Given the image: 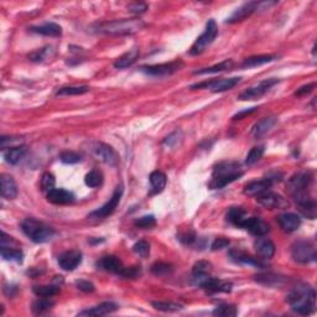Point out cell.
I'll return each instance as SVG.
<instances>
[{
	"instance_id": "60d3db41",
	"label": "cell",
	"mask_w": 317,
	"mask_h": 317,
	"mask_svg": "<svg viewBox=\"0 0 317 317\" xmlns=\"http://www.w3.org/2000/svg\"><path fill=\"white\" fill-rule=\"evenodd\" d=\"M89 92V87L87 86H70L62 87L57 90V95H81Z\"/></svg>"
},
{
	"instance_id": "bcb514c9",
	"label": "cell",
	"mask_w": 317,
	"mask_h": 317,
	"mask_svg": "<svg viewBox=\"0 0 317 317\" xmlns=\"http://www.w3.org/2000/svg\"><path fill=\"white\" fill-rule=\"evenodd\" d=\"M56 185V180L55 176L50 172H45L41 177V188L42 191H46V192H50V191L55 188Z\"/></svg>"
},
{
	"instance_id": "ba28073f",
	"label": "cell",
	"mask_w": 317,
	"mask_h": 317,
	"mask_svg": "<svg viewBox=\"0 0 317 317\" xmlns=\"http://www.w3.org/2000/svg\"><path fill=\"white\" fill-rule=\"evenodd\" d=\"M122 196H123V186L121 185L116 188V191H114L113 194H112L109 201L103 204L102 207L95 209V211L90 212L88 215V218H92V220H104V218L108 217V216H111L112 213L116 211L119 202H121Z\"/></svg>"
},
{
	"instance_id": "f35d334b",
	"label": "cell",
	"mask_w": 317,
	"mask_h": 317,
	"mask_svg": "<svg viewBox=\"0 0 317 317\" xmlns=\"http://www.w3.org/2000/svg\"><path fill=\"white\" fill-rule=\"evenodd\" d=\"M153 306L156 310L162 311V312H176V311L182 310V305L176 302H167V301H154Z\"/></svg>"
},
{
	"instance_id": "1f68e13d",
	"label": "cell",
	"mask_w": 317,
	"mask_h": 317,
	"mask_svg": "<svg viewBox=\"0 0 317 317\" xmlns=\"http://www.w3.org/2000/svg\"><path fill=\"white\" fill-rule=\"evenodd\" d=\"M26 154V148L25 146H15V148L5 149L3 156H4L5 161L9 162V164L15 165L20 161L21 159L25 156Z\"/></svg>"
},
{
	"instance_id": "f907efd6",
	"label": "cell",
	"mask_w": 317,
	"mask_h": 317,
	"mask_svg": "<svg viewBox=\"0 0 317 317\" xmlns=\"http://www.w3.org/2000/svg\"><path fill=\"white\" fill-rule=\"evenodd\" d=\"M182 132L181 130H176V132H174L172 134H170L169 137L166 138V139L164 140V144L166 146H169V148H175V146H177L178 144L181 143V140H182Z\"/></svg>"
},
{
	"instance_id": "7bdbcfd3",
	"label": "cell",
	"mask_w": 317,
	"mask_h": 317,
	"mask_svg": "<svg viewBox=\"0 0 317 317\" xmlns=\"http://www.w3.org/2000/svg\"><path fill=\"white\" fill-rule=\"evenodd\" d=\"M238 310L234 305H229V303H222V305L217 306L213 310V315L216 316H225V317H233L237 316Z\"/></svg>"
},
{
	"instance_id": "52a82bcc",
	"label": "cell",
	"mask_w": 317,
	"mask_h": 317,
	"mask_svg": "<svg viewBox=\"0 0 317 317\" xmlns=\"http://www.w3.org/2000/svg\"><path fill=\"white\" fill-rule=\"evenodd\" d=\"M291 257L300 264H310L316 260V248L308 241H297L291 247Z\"/></svg>"
},
{
	"instance_id": "ee69618b",
	"label": "cell",
	"mask_w": 317,
	"mask_h": 317,
	"mask_svg": "<svg viewBox=\"0 0 317 317\" xmlns=\"http://www.w3.org/2000/svg\"><path fill=\"white\" fill-rule=\"evenodd\" d=\"M212 271V264L206 260H199L196 264L193 265L192 274L193 275H207V274H211Z\"/></svg>"
},
{
	"instance_id": "277c9868",
	"label": "cell",
	"mask_w": 317,
	"mask_h": 317,
	"mask_svg": "<svg viewBox=\"0 0 317 317\" xmlns=\"http://www.w3.org/2000/svg\"><path fill=\"white\" fill-rule=\"evenodd\" d=\"M21 229L25 233V236L34 243L41 244L50 242L55 236V231L50 226L45 225L44 222L34 220V218H26L21 223Z\"/></svg>"
},
{
	"instance_id": "4dcf8cb0",
	"label": "cell",
	"mask_w": 317,
	"mask_h": 317,
	"mask_svg": "<svg viewBox=\"0 0 317 317\" xmlns=\"http://www.w3.org/2000/svg\"><path fill=\"white\" fill-rule=\"evenodd\" d=\"M296 206L303 217L310 218V220H315L317 216V206H316L315 199L308 198V199H305V201L297 202Z\"/></svg>"
},
{
	"instance_id": "f6af8a7d",
	"label": "cell",
	"mask_w": 317,
	"mask_h": 317,
	"mask_svg": "<svg viewBox=\"0 0 317 317\" xmlns=\"http://www.w3.org/2000/svg\"><path fill=\"white\" fill-rule=\"evenodd\" d=\"M134 225L137 227L143 228V229H150L153 227H155L156 225V220L154 216H143V217L138 218L137 221L134 222Z\"/></svg>"
},
{
	"instance_id": "30bf717a",
	"label": "cell",
	"mask_w": 317,
	"mask_h": 317,
	"mask_svg": "<svg viewBox=\"0 0 317 317\" xmlns=\"http://www.w3.org/2000/svg\"><path fill=\"white\" fill-rule=\"evenodd\" d=\"M278 82H279V79H276V78L264 79V81H262L260 83L255 84V86H253V87H250V88L243 90V92L239 94L238 98L241 100L258 99V98H260L262 95H264L265 93L271 88V87L275 86Z\"/></svg>"
},
{
	"instance_id": "2e32d148",
	"label": "cell",
	"mask_w": 317,
	"mask_h": 317,
	"mask_svg": "<svg viewBox=\"0 0 317 317\" xmlns=\"http://www.w3.org/2000/svg\"><path fill=\"white\" fill-rule=\"evenodd\" d=\"M97 268L100 269V270L109 271V273L117 274V275L121 276L122 271L124 270L125 266L122 263V260L119 258L114 257V255H107V257H103L102 259H99L97 262Z\"/></svg>"
},
{
	"instance_id": "6da1fadb",
	"label": "cell",
	"mask_w": 317,
	"mask_h": 317,
	"mask_svg": "<svg viewBox=\"0 0 317 317\" xmlns=\"http://www.w3.org/2000/svg\"><path fill=\"white\" fill-rule=\"evenodd\" d=\"M287 302L294 312L307 316L315 312L316 292L307 284H297L287 295Z\"/></svg>"
},
{
	"instance_id": "8d00e7d4",
	"label": "cell",
	"mask_w": 317,
	"mask_h": 317,
	"mask_svg": "<svg viewBox=\"0 0 317 317\" xmlns=\"http://www.w3.org/2000/svg\"><path fill=\"white\" fill-rule=\"evenodd\" d=\"M233 67V61L232 60H226L223 62L217 63V65L212 66V67H207V68H202V70H198L194 72V74H211V73H218V72H223L231 70Z\"/></svg>"
},
{
	"instance_id": "3957f363",
	"label": "cell",
	"mask_w": 317,
	"mask_h": 317,
	"mask_svg": "<svg viewBox=\"0 0 317 317\" xmlns=\"http://www.w3.org/2000/svg\"><path fill=\"white\" fill-rule=\"evenodd\" d=\"M145 26L140 19H122V20L105 21L94 25V31L107 35H133L140 31Z\"/></svg>"
},
{
	"instance_id": "d4e9b609",
	"label": "cell",
	"mask_w": 317,
	"mask_h": 317,
	"mask_svg": "<svg viewBox=\"0 0 317 317\" xmlns=\"http://www.w3.org/2000/svg\"><path fill=\"white\" fill-rule=\"evenodd\" d=\"M229 257H231V259L233 260V262L238 263V264L252 265V266H255V268H260V269L265 268V265L263 264L262 262H259V260L255 259V258L246 254V253L239 252V250H231V252H229Z\"/></svg>"
},
{
	"instance_id": "ffe728a7",
	"label": "cell",
	"mask_w": 317,
	"mask_h": 317,
	"mask_svg": "<svg viewBox=\"0 0 317 317\" xmlns=\"http://www.w3.org/2000/svg\"><path fill=\"white\" fill-rule=\"evenodd\" d=\"M257 254L262 259H271L275 254V244L266 238H258L254 243Z\"/></svg>"
},
{
	"instance_id": "9a60e30c",
	"label": "cell",
	"mask_w": 317,
	"mask_h": 317,
	"mask_svg": "<svg viewBox=\"0 0 317 317\" xmlns=\"http://www.w3.org/2000/svg\"><path fill=\"white\" fill-rule=\"evenodd\" d=\"M259 5H260V3H258V2L246 3V4H243L242 7H239L238 9H237L236 12H234L233 14H232L231 17L227 19V21H226V23L236 24V23H239V21L246 20L247 18H249L250 15H252L253 13H254L255 10L258 9V7H259Z\"/></svg>"
},
{
	"instance_id": "7402d4cb",
	"label": "cell",
	"mask_w": 317,
	"mask_h": 317,
	"mask_svg": "<svg viewBox=\"0 0 317 317\" xmlns=\"http://www.w3.org/2000/svg\"><path fill=\"white\" fill-rule=\"evenodd\" d=\"M276 122H278V118H276V117H268V118H264L260 122H258L252 129L253 137H254L255 139H259V138L264 137L266 133H269L273 129V127L276 124Z\"/></svg>"
},
{
	"instance_id": "83f0119b",
	"label": "cell",
	"mask_w": 317,
	"mask_h": 317,
	"mask_svg": "<svg viewBox=\"0 0 317 317\" xmlns=\"http://www.w3.org/2000/svg\"><path fill=\"white\" fill-rule=\"evenodd\" d=\"M247 218H248L247 212L244 211L242 207H232V208H229V211L227 213L228 222L232 223L233 226H236V227H239V228L243 227V225H244V222H246Z\"/></svg>"
},
{
	"instance_id": "b9f144b4",
	"label": "cell",
	"mask_w": 317,
	"mask_h": 317,
	"mask_svg": "<svg viewBox=\"0 0 317 317\" xmlns=\"http://www.w3.org/2000/svg\"><path fill=\"white\" fill-rule=\"evenodd\" d=\"M53 305H55V302H53L52 300H50V297H40L39 300H36L35 302H34L33 310L35 313L41 315V313L49 311Z\"/></svg>"
},
{
	"instance_id": "7c38bea8",
	"label": "cell",
	"mask_w": 317,
	"mask_h": 317,
	"mask_svg": "<svg viewBox=\"0 0 317 317\" xmlns=\"http://www.w3.org/2000/svg\"><path fill=\"white\" fill-rule=\"evenodd\" d=\"M82 263V253L79 250H68L58 257V265L66 271H72Z\"/></svg>"
},
{
	"instance_id": "11a10c76",
	"label": "cell",
	"mask_w": 317,
	"mask_h": 317,
	"mask_svg": "<svg viewBox=\"0 0 317 317\" xmlns=\"http://www.w3.org/2000/svg\"><path fill=\"white\" fill-rule=\"evenodd\" d=\"M76 286L83 292H93L94 291V285H93L90 281H87V280L76 281Z\"/></svg>"
},
{
	"instance_id": "ab89813d",
	"label": "cell",
	"mask_w": 317,
	"mask_h": 317,
	"mask_svg": "<svg viewBox=\"0 0 317 317\" xmlns=\"http://www.w3.org/2000/svg\"><path fill=\"white\" fill-rule=\"evenodd\" d=\"M264 151H265L264 145L254 146L253 149H250V151L248 153V155L246 158V164L248 165V166H250V165H254L255 162H258L260 159H262V156L264 155Z\"/></svg>"
},
{
	"instance_id": "8992f818",
	"label": "cell",
	"mask_w": 317,
	"mask_h": 317,
	"mask_svg": "<svg viewBox=\"0 0 317 317\" xmlns=\"http://www.w3.org/2000/svg\"><path fill=\"white\" fill-rule=\"evenodd\" d=\"M217 35H218L217 24H216V21L213 20V19H211V20H208V23H207L203 34H202L199 37H197L194 44L191 46L190 55L198 56V55H201V53H203L213 44V41H215Z\"/></svg>"
},
{
	"instance_id": "6f0895ef",
	"label": "cell",
	"mask_w": 317,
	"mask_h": 317,
	"mask_svg": "<svg viewBox=\"0 0 317 317\" xmlns=\"http://www.w3.org/2000/svg\"><path fill=\"white\" fill-rule=\"evenodd\" d=\"M316 87V83L315 82H312V83H308V84H305V86H302L301 88H299L295 92V95H297V97H301V95H305V94H308L310 92H312V89Z\"/></svg>"
},
{
	"instance_id": "d6986e66",
	"label": "cell",
	"mask_w": 317,
	"mask_h": 317,
	"mask_svg": "<svg viewBox=\"0 0 317 317\" xmlns=\"http://www.w3.org/2000/svg\"><path fill=\"white\" fill-rule=\"evenodd\" d=\"M278 223L280 225L282 231L291 233V232L297 231L301 225V220L295 213H282L278 217Z\"/></svg>"
},
{
	"instance_id": "f1b7e54d",
	"label": "cell",
	"mask_w": 317,
	"mask_h": 317,
	"mask_svg": "<svg viewBox=\"0 0 317 317\" xmlns=\"http://www.w3.org/2000/svg\"><path fill=\"white\" fill-rule=\"evenodd\" d=\"M139 58V50L133 49L129 50L128 52H125L124 55H122L118 60L114 62V67L118 68V70H123V68L129 67L132 66L135 61Z\"/></svg>"
},
{
	"instance_id": "f546056e",
	"label": "cell",
	"mask_w": 317,
	"mask_h": 317,
	"mask_svg": "<svg viewBox=\"0 0 317 317\" xmlns=\"http://www.w3.org/2000/svg\"><path fill=\"white\" fill-rule=\"evenodd\" d=\"M275 60V56L273 55H259V56H253V57L246 58V60L242 62L241 67L242 68H254L259 67V66L265 65V63L273 62Z\"/></svg>"
},
{
	"instance_id": "c3c4849f",
	"label": "cell",
	"mask_w": 317,
	"mask_h": 317,
	"mask_svg": "<svg viewBox=\"0 0 317 317\" xmlns=\"http://www.w3.org/2000/svg\"><path fill=\"white\" fill-rule=\"evenodd\" d=\"M151 271H153L155 275H167L172 271V266L167 263H155L153 266H151Z\"/></svg>"
},
{
	"instance_id": "e0dca14e",
	"label": "cell",
	"mask_w": 317,
	"mask_h": 317,
	"mask_svg": "<svg viewBox=\"0 0 317 317\" xmlns=\"http://www.w3.org/2000/svg\"><path fill=\"white\" fill-rule=\"evenodd\" d=\"M242 228L247 229L248 232H250L255 237H263L270 231L268 223L258 217H248Z\"/></svg>"
},
{
	"instance_id": "5bb4252c",
	"label": "cell",
	"mask_w": 317,
	"mask_h": 317,
	"mask_svg": "<svg viewBox=\"0 0 317 317\" xmlns=\"http://www.w3.org/2000/svg\"><path fill=\"white\" fill-rule=\"evenodd\" d=\"M93 151H94L95 155L102 160L103 162H105V164L112 165V166L118 164V155H117V153L114 151V149L112 148V146L103 143H97L93 146Z\"/></svg>"
},
{
	"instance_id": "f5cc1de1",
	"label": "cell",
	"mask_w": 317,
	"mask_h": 317,
	"mask_svg": "<svg viewBox=\"0 0 317 317\" xmlns=\"http://www.w3.org/2000/svg\"><path fill=\"white\" fill-rule=\"evenodd\" d=\"M178 241L181 243L186 244V246H191V244H193L197 241V237L192 231H186L178 236Z\"/></svg>"
},
{
	"instance_id": "484cf974",
	"label": "cell",
	"mask_w": 317,
	"mask_h": 317,
	"mask_svg": "<svg viewBox=\"0 0 317 317\" xmlns=\"http://www.w3.org/2000/svg\"><path fill=\"white\" fill-rule=\"evenodd\" d=\"M30 31L50 37H60L62 35V29H61L60 25L55 23H46L39 26H33V28H30Z\"/></svg>"
},
{
	"instance_id": "d6a6232c",
	"label": "cell",
	"mask_w": 317,
	"mask_h": 317,
	"mask_svg": "<svg viewBox=\"0 0 317 317\" xmlns=\"http://www.w3.org/2000/svg\"><path fill=\"white\" fill-rule=\"evenodd\" d=\"M167 177L164 172L161 171H154L150 175V183L151 188H153L154 193H160L164 191V188L166 187Z\"/></svg>"
},
{
	"instance_id": "db71d44e",
	"label": "cell",
	"mask_w": 317,
	"mask_h": 317,
	"mask_svg": "<svg viewBox=\"0 0 317 317\" xmlns=\"http://www.w3.org/2000/svg\"><path fill=\"white\" fill-rule=\"evenodd\" d=\"M128 9H129V12L133 13V14L139 15L148 10V5L144 4V3H133V4H130L129 7H128Z\"/></svg>"
},
{
	"instance_id": "ac0fdd59",
	"label": "cell",
	"mask_w": 317,
	"mask_h": 317,
	"mask_svg": "<svg viewBox=\"0 0 317 317\" xmlns=\"http://www.w3.org/2000/svg\"><path fill=\"white\" fill-rule=\"evenodd\" d=\"M74 194L65 188H53L47 192V199L53 204H70L74 202Z\"/></svg>"
},
{
	"instance_id": "4fadbf2b",
	"label": "cell",
	"mask_w": 317,
	"mask_h": 317,
	"mask_svg": "<svg viewBox=\"0 0 317 317\" xmlns=\"http://www.w3.org/2000/svg\"><path fill=\"white\" fill-rule=\"evenodd\" d=\"M257 202L269 209L282 208L284 206H286V201L282 198L280 194L271 192V191H265V192L257 196Z\"/></svg>"
},
{
	"instance_id": "9f6ffc18",
	"label": "cell",
	"mask_w": 317,
	"mask_h": 317,
	"mask_svg": "<svg viewBox=\"0 0 317 317\" xmlns=\"http://www.w3.org/2000/svg\"><path fill=\"white\" fill-rule=\"evenodd\" d=\"M229 246V241L225 237H220V238L216 239L212 243V249L213 250H220L223 249V248H227Z\"/></svg>"
},
{
	"instance_id": "8fae6325",
	"label": "cell",
	"mask_w": 317,
	"mask_h": 317,
	"mask_svg": "<svg viewBox=\"0 0 317 317\" xmlns=\"http://www.w3.org/2000/svg\"><path fill=\"white\" fill-rule=\"evenodd\" d=\"M183 63L181 61H174V62L170 63H161V65H150V66H143L140 68L141 72H144L145 74L154 77H162V76H169V74L175 73V72L180 71V68L182 67Z\"/></svg>"
},
{
	"instance_id": "44dd1931",
	"label": "cell",
	"mask_w": 317,
	"mask_h": 317,
	"mask_svg": "<svg viewBox=\"0 0 317 317\" xmlns=\"http://www.w3.org/2000/svg\"><path fill=\"white\" fill-rule=\"evenodd\" d=\"M2 196L7 199H14L18 196V185L13 176L3 174L2 178Z\"/></svg>"
},
{
	"instance_id": "7dc6e473",
	"label": "cell",
	"mask_w": 317,
	"mask_h": 317,
	"mask_svg": "<svg viewBox=\"0 0 317 317\" xmlns=\"http://www.w3.org/2000/svg\"><path fill=\"white\" fill-rule=\"evenodd\" d=\"M133 250H134L139 257L148 258L149 254H150V244L146 241H139L138 243L134 244Z\"/></svg>"
},
{
	"instance_id": "d590c367",
	"label": "cell",
	"mask_w": 317,
	"mask_h": 317,
	"mask_svg": "<svg viewBox=\"0 0 317 317\" xmlns=\"http://www.w3.org/2000/svg\"><path fill=\"white\" fill-rule=\"evenodd\" d=\"M33 291L40 297H52L60 292V285H40L34 286Z\"/></svg>"
},
{
	"instance_id": "836d02e7",
	"label": "cell",
	"mask_w": 317,
	"mask_h": 317,
	"mask_svg": "<svg viewBox=\"0 0 317 317\" xmlns=\"http://www.w3.org/2000/svg\"><path fill=\"white\" fill-rule=\"evenodd\" d=\"M2 257L4 260H12V262L21 263L24 258V253L17 247L2 246Z\"/></svg>"
},
{
	"instance_id": "cb8c5ba5",
	"label": "cell",
	"mask_w": 317,
	"mask_h": 317,
	"mask_svg": "<svg viewBox=\"0 0 317 317\" xmlns=\"http://www.w3.org/2000/svg\"><path fill=\"white\" fill-rule=\"evenodd\" d=\"M273 183L268 180V178H263V180L252 181L244 187V193L248 196H259L265 191H269Z\"/></svg>"
},
{
	"instance_id": "7a4b0ae2",
	"label": "cell",
	"mask_w": 317,
	"mask_h": 317,
	"mask_svg": "<svg viewBox=\"0 0 317 317\" xmlns=\"http://www.w3.org/2000/svg\"><path fill=\"white\" fill-rule=\"evenodd\" d=\"M243 176V171L241 170V165L236 161H223L216 165L213 170L212 180L208 183L212 190H221L229 183L234 182L239 177Z\"/></svg>"
},
{
	"instance_id": "816d5d0a",
	"label": "cell",
	"mask_w": 317,
	"mask_h": 317,
	"mask_svg": "<svg viewBox=\"0 0 317 317\" xmlns=\"http://www.w3.org/2000/svg\"><path fill=\"white\" fill-rule=\"evenodd\" d=\"M141 274L140 266H130V268H124V270L122 271L121 276H123L125 279H137L139 278Z\"/></svg>"
},
{
	"instance_id": "9c48e42d",
	"label": "cell",
	"mask_w": 317,
	"mask_h": 317,
	"mask_svg": "<svg viewBox=\"0 0 317 317\" xmlns=\"http://www.w3.org/2000/svg\"><path fill=\"white\" fill-rule=\"evenodd\" d=\"M241 82L239 77H233V78H221V79H211L208 82L203 83H197L191 86V88H207L212 92H226L237 86Z\"/></svg>"
},
{
	"instance_id": "603a6c76",
	"label": "cell",
	"mask_w": 317,
	"mask_h": 317,
	"mask_svg": "<svg viewBox=\"0 0 317 317\" xmlns=\"http://www.w3.org/2000/svg\"><path fill=\"white\" fill-rule=\"evenodd\" d=\"M118 310V306L113 302H103L100 305L94 306L92 308H87V310L81 311L78 316H104L108 313L114 312Z\"/></svg>"
},
{
	"instance_id": "4316f807",
	"label": "cell",
	"mask_w": 317,
	"mask_h": 317,
	"mask_svg": "<svg viewBox=\"0 0 317 317\" xmlns=\"http://www.w3.org/2000/svg\"><path fill=\"white\" fill-rule=\"evenodd\" d=\"M255 280L260 284L266 285V286H271V287H275V286H281L282 284L285 282V278L284 276L278 275V274H274V273H263V274H258V275L254 276Z\"/></svg>"
},
{
	"instance_id": "74e56055",
	"label": "cell",
	"mask_w": 317,
	"mask_h": 317,
	"mask_svg": "<svg viewBox=\"0 0 317 317\" xmlns=\"http://www.w3.org/2000/svg\"><path fill=\"white\" fill-rule=\"evenodd\" d=\"M84 182L88 187H99L103 183V174L99 171V170H92L84 177Z\"/></svg>"
},
{
	"instance_id": "e575fe53",
	"label": "cell",
	"mask_w": 317,
	"mask_h": 317,
	"mask_svg": "<svg viewBox=\"0 0 317 317\" xmlns=\"http://www.w3.org/2000/svg\"><path fill=\"white\" fill-rule=\"evenodd\" d=\"M55 55V50L52 46H46L42 47V49L36 50V51L31 52L29 55V58L34 62H45V61L52 58V56Z\"/></svg>"
},
{
	"instance_id": "5b68a950",
	"label": "cell",
	"mask_w": 317,
	"mask_h": 317,
	"mask_svg": "<svg viewBox=\"0 0 317 317\" xmlns=\"http://www.w3.org/2000/svg\"><path fill=\"white\" fill-rule=\"evenodd\" d=\"M313 181V175L311 171H301L295 174L287 181V188L294 197L295 202L305 201V199L312 198L308 192L311 183Z\"/></svg>"
},
{
	"instance_id": "681fc988",
	"label": "cell",
	"mask_w": 317,
	"mask_h": 317,
	"mask_svg": "<svg viewBox=\"0 0 317 317\" xmlns=\"http://www.w3.org/2000/svg\"><path fill=\"white\" fill-rule=\"evenodd\" d=\"M60 159L63 164L72 165V164H77V162L81 161V155L74 153V151H63V153L61 154Z\"/></svg>"
},
{
	"instance_id": "680465c9",
	"label": "cell",
	"mask_w": 317,
	"mask_h": 317,
	"mask_svg": "<svg viewBox=\"0 0 317 317\" xmlns=\"http://www.w3.org/2000/svg\"><path fill=\"white\" fill-rule=\"evenodd\" d=\"M257 107H253V108H249V109H246V111H242V112H239V113H237L236 116L233 117V119L234 121H239V119H242L243 118V117H246V116H249V114H252V113H254L255 111H257Z\"/></svg>"
}]
</instances>
